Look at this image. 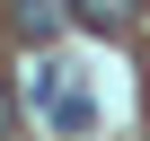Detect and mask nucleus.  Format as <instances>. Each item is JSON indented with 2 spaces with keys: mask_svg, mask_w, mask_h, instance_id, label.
Segmentation results:
<instances>
[{
  "mask_svg": "<svg viewBox=\"0 0 150 141\" xmlns=\"http://www.w3.org/2000/svg\"><path fill=\"white\" fill-rule=\"evenodd\" d=\"M35 115L62 132V141H80V132H97V97H88V80L71 62H53V70H35Z\"/></svg>",
  "mask_w": 150,
  "mask_h": 141,
  "instance_id": "nucleus-1",
  "label": "nucleus"
},
{
  "mask_svg": "<svg viewBox=\"0 0 150 141\" xmlns=\"http://www.w3.org/2000/svg\"><path fill=\"white\" fill-rule=\"evenodd\" d=\"M9 18H18V35H27V44H53V35L71 27V0H18Z\"/></svg>",
  "mask_w": 150,
  "mask_h": 141,
  "instance_id": "nucleus-2",
  "label": "nucleus"
},
{
  "mask_svg": "<svg viewBox=\"0 0 150 141\" xmlns=\"http://www.w3.org/2000/svg\"><path fill=\"white\" fill-rule=\"evenodd\" d=\"M71 18L97 27V35H124V27H132V0H71Z\"/></svg>",
  "mask_w": 150,
  "mask_h": 141,
  "instance_id": "nucleus-3",
  "label": "nucleus"
},
{
  "mask_svg": "<svg viewBox=\"0 0 150 141\" xmlns=\"http://www.w3.org/2000/svg\"><path fill=\"white\" fill-rule=\"evenodd\" d=\"M9 123H18V97H9V88H0V141H9Z\"/></svg>",
  "mask_w": 150,
  "mask_h": 141,
  "instance_id": "nucleus-4",
  "label": "nucleus"
}]
</instances>
